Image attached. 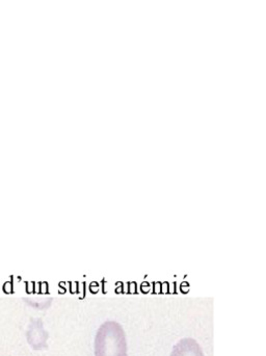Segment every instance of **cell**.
<instances>
[{
    "mask_svg": "<svg viewBox=\"0 0 266 356\" xmlns=\"http://www.w3.org/2000/svg\"><path fill=\"white\" fill-rule=\"evenodd\" d=\"M95 356H127L126 334L118 322L106 321L98 328Z\"/></svg>",
    "mask_w": 266,
    "mask_h": 356,
    "instance_id": "obj_1",
    "label": "cell"
},
{
    "mask_svg": "<svg viewBox=\"0 0 266 356\" xmlns=\"http://www.w3.org/2000/svg\"><path fill=\"white\" fill-rule=\"evenodd\" d=\"M171 356H204L200 345L194 339H183L174 346Z\"/></svg>",
    "mask_w": 266,
    "mask_h": 356,
    "instance_id": "obj_2",
    "label": "cell"
}]
</instances>
